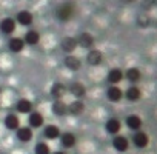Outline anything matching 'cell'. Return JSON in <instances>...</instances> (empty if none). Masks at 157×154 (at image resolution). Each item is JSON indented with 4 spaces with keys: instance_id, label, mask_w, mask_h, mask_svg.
<instances>
[{
    "instance_id": "30bf717a",
    "label": "cell",
    "mask_w": 157,
    "mask_h": 154,
    "mask_svg": "<svg viewBox=\"0 0 157 154\" xmlns=\"http://www.w3.org/2000/svg\"><path fill=\"white\" fill-rule=\"evenodd\" d=\"M123 77H125V74H123V71H122L120 68H113V69L108 71L106 79H108V82H109L113 87H117V85L123 80Z\"/></svg>"
},
{
    "instance_id": "277c9868",
    "label": "cell",
    "mask_w": 157,
    "mask_h": 154,
    "mask_svg": "<svg viewBox=\"0 0 157 154\" xmlns=\"http://www.w3.org/2000/svg\"><path fill=\"white\" fill-rule=\"evenodd\" d=\"M33 22H34V16H33V13L28 11V10H22V11H19L17 16H16V23H17V25L31 26Z\"/></svg>"
},
{
    "instance_id": "5b68a950",
    "label": "cell",
    "mask_w": 157,
    "mask_h": 154,
    "mask_svg": "<svg viewBox=\"0 0 157 154\" xmlns=\"http://www.w3.org/2000/svg\"><path fill=\"white\" fill-rule=\"evenodd\" d=\"M45 123V117L42 113L39 111H33L31 114H28V126L31 129H37V128H42Z\"/></svg>"
},
{
    "instance_id": "6da1fadb",
    "label": "cell",
    "mask_w": 157,
    "mask_h": 154,
    "mask_svg": "<svg viewBox=\"0 0 157 154\" xmlns=\"http://www.w3.org/2000/svg\"><path fill=\"white\" fill-rule=\"evenodd\" d=\"M74 16V5L72 3H62L56 10V17L62 22H68Z\"/></svg>"
},
{
    "instance_id": "d6986e66",
    "label": "cell",
    "mask_w": 157,
    "mask_h": 154,
    "mask_svg": "<svg viewBox=\"0 0 157 154\" xmlns=\"http://www.w3.org/2000/svg\"><path fill=\"white\" fill-rule=\"evenodd\" d=\"M60 134L62 133H60V128L57 125H46L43 128V137L46 140H56L60 137Z\"/></svg>"
},
{
    "instance_id": "8992f818",
    "label": "cell",
    "mask_w": 157,
    "mask_h": 154,
    "mask_svg": "<svg viewBox=\"0 0 157 154\" xmlns=\"http://www.w3.org/2000/svg\"><path fill=\"white\" fill-rule=\"evenodd\" d=\"M3 123H5V128L10 129V131H17L22 125H20V119L16 113H8L3 119Z\"/></svg>"
},
{
    "instance_id": "83f0119b",
    "label": "cell",
    "mask_w": 157,
    "mask_h": 154,
    "mask_svg": "<svg viewBox=\"0 0 157 154\" xmlns=\"http://www.w3.org/2000/svg\"><path fill=\"white\" fill-rule=\"evenodd\" d=\"M34 154H51V148L46 142H39V143H36Z\"/></svg>"
},
{
    "instance_id": "f1b7e54d",
    "label": "cell",
    "mask_w": 157,
    "mask_h": 154,
    "mask_svg": "<svg viewBox=\"0 0 157 154\" xmlns=\"http://www.w3.org/2000/svg\"><path fill=\"white\" fill-rule=\"evenodd\" d=\"M51 154H68V152L63 151V149H59V151H54V152H51Z\"/></svg>"
},
{
    "instance_id": "44dd1931",
    "label": "cell",
    "mask_w": 157,
    "mask_h": 154,
    "mask_svg": "<svg viewBox=\"0 0 157 154\" xmlns=\"http://www.w3.org/2000/svg\"><path fill=\"white\" fill-rule=\"evenodd\" d=\"M51 111H52L54 116L63 117V116L68 114V105H66L63 100H54V103H52V106H51Z\"/></svg>"
},
{
    "instance_id": "8fae6325",
    "label": "cell",
    "mask_w": 157,
    "mask_h": 154,
    "mask_svg": "<svg viewBox=\"0 0 157 154\" xmlns=\"http://www.w3.org/2000/svg\"><path fill=\"white\" fill-rule=\"evenodd\" d=\"M113 148H114L116 151H119V152H125V151H128V148H129V140H128L125 136L117 134V136H114V139H113Z\"/></svg>"
},
{
    "instance_id": "4316f807",
    "label": "cell",
    "mask_w": 157,
    "mask_h": 154,
    "mask_svg": "<svg viewBox=\"0 0 157 154\" xmlns=\"http://www.w3.org/2000/svg\"><path fill=\"white\" fill-rule=\"evenodd\" d=\"M125 77L128 79V82H131V83H137L139 80H140V77H142V72H140V69L139 68H128L125 72Z\"/></svg>"
},
{
    "instance_id": "ffe728a7",
    "label": "cell",
    "mask_w": 157,
    "mask_h": 154,
    "mask_svg": "<svg viewBox=\"0 0 157 154\" xmlns=\"http://www.w3.org/2000/svg\"><path fill=\"white\" fill-rule=\"evenodd\" d=\"M132 143H134L137 148H145V146H148V143H149V137H148V134L143 133V131H136L134 136H132Z\"/></svg>"
},
{
    "instance_id": "603a6c76",
    "label": "cell",
    "mask_w": 157,
    "mask_h": 154,
    "mask_svg": "<svg viewBox=\"0 0 157 154\" xmlns=\"http://www.w3.org/2000/svg\"><path fill=\"white\" fill-rule=\"evenodd\" d=\"M125 123H126V126L129 128V129H132V131H139L140 128H142V119H140V116H137V114H129L126 119H125Z\"/></svg>"
},
{
    "instance_id": "e0dca14e",
    "label": "cell",
    "mask_w": 157,
    "mask_h": 154,
    "mask_svg": "<svg viewBox=\"0 0 157 154\" xmlns=\"http://www.w3.org/2000/svg\"><path fill=\"white\" fill-rule=\"evenodd\" d=\"M16 111L19 114H31L33 113V102L28 99H19L16 103Z\"/></svg>"
},
{
    "instance_id": "ba28073f",
    "label": "cell",
    "mask_w": 157,
    "mask_h": 154,
    "mask_svg": "<svg viewBox=\"0 0 157 154\" xmlns=\"http://www.w3.org/2000/svg\"><path fill=\"white\" fill-rule=\"evenodd\" d=\"M103 62V52L100 49H90L86 54V63L90 66H99Z\"/></svg>"
},
{
    "instance_id": "d4e9b609",
    "label": "cell",
    "mask_w": 157,
    "mask_h": 154,
    "mask_svg": "<svg viewBox=\"0 0 157 154\" xmlns=\"http://www.w3.org/2000/svg\"><path fill=\"white\" fill-rule=\"evenodd\" d=\"M75 142H77V139H75V134L74 133L66 131V133H62L60 134V143H62L63 148H72L75 145Z\"/></svg>"
},
{
    "instance_id": "cb8c5ba5",
    "label": "cell",
    "mask_w": 157,
    "mask_h": 154,
    "mask_svg": "<svg viewBox=\"0 0 157 154\" xmlns=\"http://www.w3.org/2000/svg\"><path fill=\"white\" fill-rule=\"evenodd\" d=\"M66 91H68V88H66L63 83H60V82H56V83H52V87H51V96H52L56 100H62V97L66 94Z\"/></svg>"
},
{
    "instance_id": "7c38bea8",
    "label": "cell",
    "mask_w": 157,
    "mask_h": 154,
    "mask_svg": "<svg viewBox=\"0 0 157 154\" xmlns=\"http://www.w3.org/2000/svg\"><path fill=\"white\" fill-rule=\"evenodd\" d=\"M23 42L25 45H29V46H36L40 43V33L37 29H28L23 36Z\"/></svg>"
},
{
    "instance_id": "ac0fdd59",
    "label": "cell",
    "mask_w": 157,
    "mask_h": 154,
    "mask_svg": "<svg viewBox=\"0 0 157 154\" xmlns=\"http://www.w3.org/2000/svg\"><path fill=\"white\" fill-rule=\"evenodd\" d=\"M120 128H122V123H120V120L116 119V117L108 119L106 123H105V131H106L108 134H114V136H117L119 131H120Z\"/></svg>"
},
{
    "instance_id": "7a4b0ae2",
    "label": "cell",
    "mask_w": 157,
    "mask_h": 154,
    "mask_svg": "<svg viewBox=\"0 0 157 154\" xmlns=\"http://www.w3.org/2000/svg\"><path fill=\"white\" fill-rule=\"evenodd\" d=\"M75 39H77V45L82 46V48H85V49H91V48L94 46V36H93L91 33H88V31L80 33Z\"/></svg>"
},
{
    "instance_id": "4dcf8cb0",
    "label": "cell",
    "mask_w": 157,
    "mask_h": 154,
    "mask_svg": "<svg viewBox=\"0 0 157 154\" xmlns=\"http://www.w3.org/2000/svg\"><path fill=\"white\" fill-rule=\"evenodd\" d=\"M0 94H2V88H0Z\"/></svg>"
},
{
    "instance_id": "484cf974",
    "label": "cell",
    "mask_w": 157,
    "mask_h": 154,
    "mask_svg": "<svg viewBox=\"0 0 157 154\" xmlns=\"http://www.w3.org/2000/svg\"><path fill=\"white\" fill-rule=\"evenodd\" d=\"M123 96H125L129 102H139V100H140V97H142V91H140V88H139V87L132 85V87H129V88L123 93Z\"/></svg>"
},
{
    "instance_id": "9c48e42d",
    "label": "cell",
    "mask_w": 157,
    "mask_h": 154,
    "mask_svg": "<svg viewBox=\"0 0 157 154\" xmlns=\"http://www.w3.org/2000/svg\"><path fill=\"white\" fill-rule=\"evenodd\" d=\"M68 91H69L77 100H82V97H85V94H86V88H85V85H83L82 82H72V83L69 85Z\"/></svg>"
},
{
    "instance_id": "9a60e30c",
    "label": "cell",
    "mask_w": 157,
    "mask_h": 154,
    "mask_svg": "<svg viewBox=\"0 0 157 154\" xmlns=\"http://www.w3.org/2000/svg\"><path fill=\"white\" fill-rule=\"evenodd\" d=\"M16 136H17V139H19L20 142L28 143V142H31V140H33L34 133H33V129L26 125V126H20V128L16 131Z\"/></svg>"
},
{
    "instance_id": "7402d4cb",
    "label": "cell",
    "mask_w": 157,
    "mask_h": 154,
    "mask_svg": "<svg viewBox=\"0 0 157 154\" xmlns=\"http://www.w3.org/2000/svg\"><path fill=\"white\" fill-rule=\"evenodd\" d=\"M25 42H23V39H20V37H13V39H10V42H8V48H10V51L11 52H16V54H19V52H22L23 49H25Z\"/></svg>"
},
{
    "instance_id": "2e32d148",
    "label": "cell",
    "mask_w": 157,
    "mask_h": 154,
    "mask_svg": "<svg viewBox=\"0 0 157 154\" xmlns=\"http://www.w3.org/2000/svg\"><path fill=\"white\" fill-rule=\"evenodd\" d=\"M106 99L113 103H117L123 99V91L119 88V87H109L106 90Z\"/></svg>"
},
{
    "instance_id": "3957f363",
    "label": "cell",
    "mask_w": 157,
    "mask_h": 154,
    "mask_svg": "<svg viewBox=\"0 0 157 154\" xmlns=\"http://www.w3.org/2000/svg\"><path fill=\"white\" fill-rule=\"evenodd\" d=\"M16 28H17V23H16V19H13V17H3L0 20V31L6 36L14 34Z\"/></svg>"
},
{
    "instance_id": "4fadbf2b",
    "label": "cell",
    "mask_w": 157,
    "mask_h": 154,
    "mask_svg": "<svg viewBox=\"0 0 157 154\" xmlns=\"http://www.w3.org/2000/svg\"><path fill=\"white\" fill-rule=\"evenodd\" d=\"M77 39L75 37H71V36H66L63 40H62V49L66 52V56L69 54H74L75 48H77Z\"/></svg>"
},
{
    "instance_id": "52a82bcc",
    "label": "cell",
    "mask_w": 157,
    "mask_h": 154,
    "mask_svg": "<svg viewBox=\"0 0 157 154\" xmlns=\"http://www.w3.org/2000/svg\"><path fill=\"white\" fill-rule=\"evenodd\" d=\"M63 65H65V68L69 69V71H78V69L82 68V60L78 59L75 54H69V56H65Z\"/></svg>"
},
{
    "instance_id": "f546056e",
    "label": "cell",
    "mask_w": 157,
    "mask_h": 154,
    "mask_svg": "<svg viewBox=\"0 0 157 154\" xmlns=\"http://www.w3.org/2000/svg\"><path fill=\"white\" fill-rule=\"evenodd\" d=\"M0 154H8V152H0Z\"/></svg>"
},
{
    "instance_id": "5bb4252c",
    "label": "cell",
    "mask_w": 157,
    "mask_h": 154,
    "mask_svg": "<svg viewBox=\"0 0 157 154\" xmlns=\"http://www.w3.org/2000/svg\"><path fill=\"white\" fill-rule=\"evenodd\" d=\"M85 111V102L83 100H72L68 105V114L69 116H80Z\"/></svg>"
}]
</instances>
